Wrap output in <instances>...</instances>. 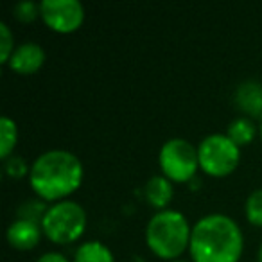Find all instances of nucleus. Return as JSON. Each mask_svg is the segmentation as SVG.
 <instances>
[{
    "instance_id": "nucleus-1",
    "label": "nucleus",
    "mask_w": 262,
    "mask_h": 262,
    "mask_svg": "<svg viewBox=\"0 0 262 262\" xmlns=\"http://www.w3.org/2000/svg\"><path fill=\"white\" fill-rule=\"evenodd\" d=\"M243 243V232L232 217L208 214L194 225L189 250L194 262H237Z\"/></svg>"
},
{
    "instance_id": "nucleus-2",
    "label": "nucleus",
    "mask_w": 262,
    "mask_h": 262,
    "mask_svg": "<svg viewBox=\"0 0 262 262\" xmlns=\"http://www.w3.org/2000/svg\"><path fill=\"white\" fill-rule=\"evenodd\" d=\"M29 182L41 200H61L81 185L83 164L70 151L51 149L33 162Z\"/></svg>"
},
{
    "instance_id": "nucleus-3",
    "label": "nucleus",
    "mask_w": 262,
    "mask_h": 262,
    "mask_svg": "<svg viewBox=\"0 0 262 262\" xmlns=\"http://www.w3.org/2000/svg\"><path fill=\"white\" fill-rule=\"evenodd\" d=\"M192 228L178 210H160L149 219L146 228L147 246L160 258H176L190 244Z\"/></svg>"
},
{
    "instance_id": "nucleus-4",
    "label": "nucleus",
    "mask_w": 262,
    "mask_h": 262,
    "mask_svg": "<svg viewBox=\"0 0 262 262\" xmlns=\"http://www.w3.org/2000/svg\"><path fill=\"white\" fill-rule=\"evenodd\" d=\"M86 228V212L76 201H58L51 205L41 219L43 233L58 244L77 241Z\"/></svg>"
},
{
    "instance_id": "nucleus-5",
    "label": "nucleus",
    "mask_w": 262,
    "mask_h": 262,
    "mask_svg": "<svg viewBox=\"0 0 262 262\" xmlns=\"http://www.w3.org/2000/svg\"><path fill=\"white\" fill-rule=\"evenodd\" d=\"M200 167L210 176H226L237 167L241 149L228 135L212 133L198 147Z\"/></svg>"
},
{
    "instance_id": "nucleus-6",
    "label": "nucleus",
    "mask_w": 262,
    "mask_h": 262,
    "mask_svg": "<svg viewBox=\"0 0 262 262\" xmlns=\"http://www.w3.org/2000/svg\"><path fill=\"white\" fill-rule=\"evenodd\" d=\"M158 162L164 176L172 182H187L200 167L198 149L185 139H171L162 146Z\"/></svg>"
},
{
    "instance_id": "nucleus-7",
    "label": "nucleus",
    "mask_w": 262,
    "mask_h": 262,
    "mask_svg": "<svg viewBox=\"0 0 262 262\" xmlns=\"http://www.w3.org/2000/svg\"><path fill=\"white\" fill-rule=\"evenodd\" d=\"M40 16L56 33H72L83 24L84 8L79 0H41Z\"/></svg>"
},
{
    "instance_id": "nucleus-8",
    "label": "nucleus",
    "mask_w": 262,
    "mask_h": 262,
    "mask_svg": "<svg viewBox=\"0 0 262 262\" xmlns=\"http://www.w3.org/2000/svg\"><path fill=\"white\" fill-rule=\"evenodd\" d=\"M45 61V51L36 41H26L15 47L8 67L18 74H34Z\"/></svg>"
},
{
    "instance_id": "nucleus-9",
    "label": "nucleus",
    "mask_w": 262,
    "mask_h": 262,
    "mask_svg": "<svg viewBox=\"0 0 262 262\" xmlns=\"http://www.w3.org/2000/svg\"><path fill=\"white\" fill-rule=\"evenodd\" d=\"M41 225L29 219H15L8 228V241L16 250H31L41 239Z\"/></svg>"
},
{
    "instance_id": "nucleus-10",
    "label": "nucleus",
    "mask_w": 262,
    "mask_h": 262,
    "mask_svg": "<svg viewBox=\"0 0 262 262\" xmlns=\"http://www.w3.org/2000/svg\"><path fill=\"white\" fill-rule=\"evenodd\" d=\"M235 104L248 117H262V84L248 79L235 90Z\"/></svg>"
},
{
    "instance_id": "nucleus-11",
    "label": "nucleus",
    "mask_w": 262,
    "mask_h": 262,
    "mask_svg": "<svg viewBox=\"0 0 262 262\" xmlns=\"http://www.w3.org/2000/svg\"><path fill=\"white\" fill-rule=\"evenodd\" d=\"M146 198L153 207L164 208L167 207V203L172 198V183L167 176H153L149 178V182L146 183Z\"/></svg>"
},
{
    "instance_id": "nucleus-12",
    "label": "nucleus",
    "mask_w": 262,
    "mask_h": 262,
    "mask_svg": "<svg viewBox=\"0 0 262 262\" xmlns=\"http://www.w3.org/2000/svg\"><path fill=\"white\" fill-rule=\"evenodd\" d=\"M74 262H115V257L101 241H86L76 250Z\"/></svg>"
},
{
    "instance_id": "nucleus-13",
    "label": "nucleus",
    "mask_w": 262,
    "mask_h": 262,
    "mask_svg": "<svg viewBox=\"0 0 262 262\" xmlns=\"http://www.w3.org/2000/svg\"><path fill=\"white\" fill-rule=\"evenodd\" d=\"M226 135L237 144V146H246L257 135V127H255L253 120L246 115H241L237 119H233L228 124V129H226Z\"/></svg>"
},
{
    "instance_id": "nucleus-14",
    "label": "nucleus",
    "mask_w": 262,
    "mask_h": 262,
    "mask_svg": "<svg viewBox=\"0 0 262 262\" xmlns=\"http://www.w3.org/2000/svg\"><path fill=\"white\" fill-rule=\"evenodd\" d=\"M16 139H18V127L13 119L4 115L0 119V157L8 158L11 157V151L16 146Z\"/></svg>"
},
{
    "instance_id": "nucleus-15",
    "label": "nucleus",
    "mask_w": 262,
    "mask_h": 262,
    "mask_svg": "<svg viewBox=\"0 0 262 262\" xmlns=\"http://www.w3.org/2000/svg\"><path fill=\"white\" fill-rule=\"evenodd\" d=\"M45 212H47V207L41 200H27L20 205L18 208V219H29V221L40 223L43 219Z\"/></svg>"
},
{
    "instance_id": "nucleus-16",
    "label": "nucleus",
    "mask_w": 262,
    "mask_h": 262,
    "mask_svg": "<svg viewBox=\"0 0 262 262\" xmlns=\"http://www.w3.org/2000/svg\"><path fill=\"white\" fill-rule=\"evenodd\" d=\"M244 210H246V217L251 225L262 226V189L253 190L248 196Z\"/></svg>"
},
{
    "instance_id": "nucleus-17",
    "label": "nucleus",
    "mask_w": 262,
    "mask_h": 262,
    "mask_svg": "<svg viewBox=\"0 0 262 262\" xmlns=\"http://www.w3.org/2000/svg\"><path fill=\"white\" fill-rule=\"evenodd\" d=\"M4 172L9 178H22L27 172H31V169L27 167V162L18 155H11L4 160Z\"/></svg>"
},
{
    "instance_id": "nucleus-18",
    "label": "nucleus",
    "mask_w": 262,
    "mask_h": 262,
    "mask_svg": "<svg viewBox=\"0 0 262 262\" xmlns=\"http://www.w3.org/2000/svg\"><path fill=\"white\" fill-rule=\"evenodd\" d=\"M15 40H13L11 29L8 27V24H0V61L8 63L11 58L13 51H15Z\"/></svg>"
},
{
    "instance_id": "nucleus-19",
    "label": "nucleus",
    "mask_w": 262,
    "mask_h": 262,
    "mask_svg": "<svg viewBox=\"0 0 262 262\" xmlns=\"http://www.w3.org/2000/svg\"><path fill=\"white\" fill-rule=\"evenodd\" d=\"M15 16L22 22H33L38 15H40V4H34L31 0H24V2H18L15 6Z\"/></svg>"
},
{
    "instance_id": "nucleus-20",
    "label": "nucleus",
    "mask_w": 262,
    "mask_h": 262,
    "mask_svg": "<svg viewBox=\"0 0 262 262\" xmlns=\"http://www.w3.org/2000/svg\"><path fill=\"white\" fill-rule=\"evenodd\" d=\"M36 262H70L65 255L56 253V251H49V253H43Z\"/></svg>"
},
{
    "instance_id": "nucleus-21",
    "label": "nucleus",
    "mask_w": 262,
    "mask_h": 262,
    "mask_svg": "<svg viewBox=\"0 0 262 262\" xmlns=\"http://www.w3.org/2000/svg\"><path fill=\"white\" fill-rule=\"evenodd\" d=\"M258 262H262V244H260V248H258Z\"/></svg>"
},
{
    "instance_id": "nucleus-22",
    "label": "nucleus",
    "mask_w": 262,
    "mask_h": 262,
    "mask_svg": "<svg viewBox=\"0 0 262 262\" xmlns=\"http://www.w3.org/2000/svg\"><path fill=\"white\" fill-rule=\"evenodd\" d=\"M258 133H260V139H262V117H260V126H258Z\"/></svg>"
},
{
    "instance_id": "nucleus-23",
    "label": "nucleus",
    "mask_w": 262,
    "mask_h": 262,
    "mask_svg": "<svg viewBox=\"0 0 262 262\" xmlns=\"http://www.w3.org/2000/svg\"><path fill=\"white\" fill-rule=\"evenodd\" d=\"M171 262H187V260H171Z\"/></svg>"
}]
</instances>
